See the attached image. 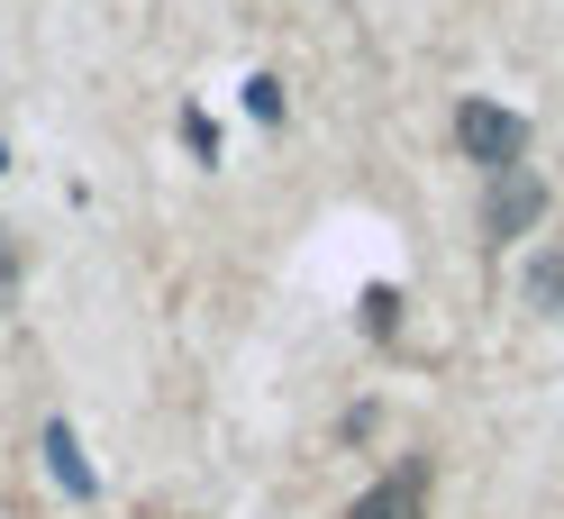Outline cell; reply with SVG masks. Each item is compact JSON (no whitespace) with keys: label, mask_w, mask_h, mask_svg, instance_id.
<instances>
[{"label":"cell","mask_w":564,"mask_h":519,"mask_svg":"<svg viewBox=\"0 0 564 519\" xmlns=\"http://www.w3.org/2000/svg\"><path fill=\"white\" fill-rule=\"evenodd\" d=\"M538 219H546V173H528V164L491 173V192H482V237H491V247H510V237H528Z\"/></svg>","instance_id":"2"},{"label":"cell","mask_w":564,"mask_h":519,"mask_svg":"<svg viewBox=\"0 0 564 519\" xmlns=\"http://www.w3.org/2000/svg\"><path fill=\"white\" fill-rule=\"evenodd\" d=\"M519 292L546 310V320H564V247H546V256H528V273H519Z\"/></svg>","instance_id":"5"},{"label":"cell","mask_w":564,"mask_h":519,"mask_svg":"<svg viewBox=\"0 0 564 519\" xmlns=\"http://www.w3.org/2000/svg\"><path fill=\"white\" fill-rule=\"evenodd\" d=\"M246 110H256V119H282V83L256 74V83H246Z\"/></svg>","instance_id":"6"},{"label":"cell","mask_w":564,"mask_h":519,"mask_svg":"<svg viewBox=\"0 0 564 519\" xmlns=\"http://www.w3.org/2000/svg\"><path fill=\"white\" fill-rule=\"evenodd\" d=\"M455 147L482 173H510V164H528V119L501 110V100H465V110H455Z\"/></svg>","instance_id":"1"},{"label":"cell","mask_w":564,"mask_h":519,"mask_svg":"<svg viewBox=\"0 0 564 519\" xmlns=\"http://www.w3.org/2000/svg\"><path fill=\"white\" fill-rule=\"evenodd\" d=\"M46 465H55V483H64V493H83V501H91V465H83V437L64 429V420H46Z\"/></svg>","instance_id":"4"},{"label":"cell","mask_w":564,"mask_h":519,"mask_svg":"<svg viewBox=\"0 0 564 519\" xmlns=\"http://www.w3.org/2000/svg\"><path fill=\"white\" fill-rule=\"evenodd\" d=\"M346 519H429V465H392V474H382L373 483V493L356 501V510H346Z\"/></svg>","instance_id":"3"},{"label":"cell","mask_w":564,"mask_h":519,"mask_svg":"<svg viewBox=\"0 0 564 519\" xmlns=\"http://www.w3.org/2000/svg\"><path fill=\"white\" fill-rule=\"evenodd\" d=\"M19 283V247H10V228H0V292Z\"/></svg>","instance_id":"7"}]
</instances>
